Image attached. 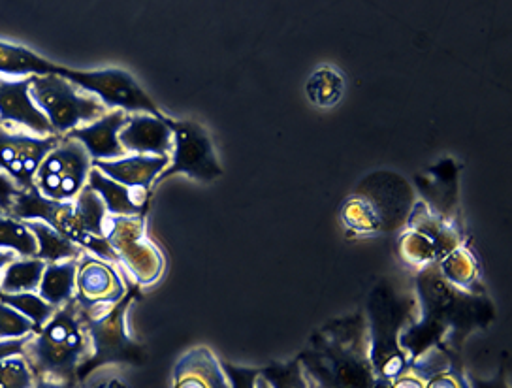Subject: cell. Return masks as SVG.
<instances>
[{
	"instance_id": "obj_12",
	"label": "cell",
	"mask_w": 512,
	"mask_h": 388,
	"mask_svg": "<svg viewBox=\"0 0 512 388\" xmlns=\"http://www.w3.org/2000/svg\"><path fill=\"white\" fill-rule=\"evenodd\" d=\"M128 289L115 264L85 253L78 260L74 302L83 319L104 315L125 298Z\"/></svg>"
},
{
	"instance_id": "obj_29",
	"label": "cell",
	"mask_w": 512,
	"mask_h": 388,
	"mask_svg": "<svg viewBox=\"0 0 512 388\" xmlns=\"http://www.w3.org/2000/svg\"><path fill=\"white\" fill-rule=\"evenodd\" d=\"M0 302L16 309L27 319H31L32 324L40 330L44 324L48 323L57 309L49 306L46 300L40 298L38 292H23V294H0Z\"/></svg>"
},
{
	"instance_id": "obj_11",
	"label": "cell",
	"mask_w": 512,
	"mask_h": 388,
	"mask_svg": "<svg viewBox=\"0 0 512 388\" xmlns=\"http://www.w3.org/2000/svg\"><path fill=\"white\" fill-rule=\"evenodd\" d=\"M21 355L27 358L38 379L78 385L81 366L91 356V341L85 326L63 341L49 340L38 332L27 340Z\"/></svg>"
},
{
	"instance_id": "obj_5",
	"label": "cell",
	"mask_w": 512,
	"mask_h": 388,
	"mask_svg": "<svg viewBox=\"0 0 512 388\" xmlns=\"http://www.w3.org/2000/svg\"><path fill=\"white\" fill-rule=\"evenodd\" d=\"M138 296V289L130 287L125 298L117 302L112 309H108L104 315H98L93 319L81 317L91 341V356L81 366L78 381L100 366H136L142 362V347L136 340H132L128 330V308Z\"/></svg>"
},
{
	"instance_id": "obj_36",
	"label": "cell",
	"mask_w": 512,
	"mask_h": 388,
	"mask_svg": "<svg viewBox=\"0 0 512 388\" xmlns=\"http://www.w3.org/2000/svg\"><path fill=\"white\" fill-rule=\"evenodd\" d=\"M465 375H467L469 388H509L505 372L497 373L496 377H494V379H490V381H480V379L473 377V375H469V373H465Z\"/></svg>"
},
{
	"instance_id": "obj_35",
	"label": "cell",
	"mask_w": 512,
	"mask_h": 388,
	"mask_svg": "<svg viewBox=\"0 0 512 388\" xmlns=\"http://www.w3.org/2000/svg\"><path fill=\"white\" fill-rule=\"evenodd\" d=\"M17 193H19V189H17L16 183L0 172V206L4 213H8L10 210L12 200L16 198Z\"/></svg>"
},
{
	"instance_id": "obj_27",
	"label": "cell",
	"mask_w": 512,
	"mask_h": 388,
	"mask_svg": "<svg viewBox=\"0 0 512 388\" xmlns=\"http://www.w3.org/2000/svg\"><path fill=\"white\" fill-rule=\"evenodd\" d=\"M305 93L311 104L319 108H332L345 93V80L334 68L322 66L309 76L305 83Z\"/></svg>"
},
{
	"instance_id": "obj_8",
	"label": "cell",
	"mask_w": 512,
	"mask_h": 388,
	"mask_svg": "<svg viewBox=\"0 0 512 388\" xmlns=\"http://www.w3.org/2000/svg\"><path fill=\"white\" fill-rule=\"evenodd\" d=\"M104 240L138 287L159 281L164 272V257L145 234V217L108 215L104 221Z\"/></svg>"
},
{
	"instance_id": "obj_4",
	"label": "cell",
	"mask_w": 512,
	"mask_h": 388,
	"mask_svg": "<svg viewBox=\"0 0 512 388\" xmlns=\"http://www.w3.org/2000/svg\"><path fill=\"white\" fill-rule=\"evenodd\" d=\"M415 298L401 296L388 283H379L366 304L369 360L373 372L386 383L398 379L409 366V356L401 347V332L415 317Z\"/></svg>"
},
{
	"instance_id": "obj_10",
	"label": "cell",
	"mask_w": 512,
	"mask_h": 388,
	"mask_svg": "<svg viewBox=\"0 0 512 388\" xmlns=\"http://www.w3.org/2000/svg\"><path fill=\"white\" fill-rule=\"evenodd\" d=\"M93 159L80 142L61 136L34 174V189L55 202H72L87 187Z\"/></svg>"
},
{
	"instance_id": "obj_23",
	"label": "cell",
	"mask_w": 512,
	"mask_h": 388,
	"mask_svg": "<svg viewBox=\"0 0 512 388\" xmlns=\"http://www.w3.org/2000/svg\"><path fill=\"white\" fill-rule=\"evenodd\" d=\"M437 270L452 287L460 291L482 294L479 285V264L465 245L456 247L445 259H441L437 264Z\"/></svg>"
},
{
	"instance_id": "obj_25",
	"label": "cell",
	"mask_w": 512,
	"mask_h": 388,
	"mask_svg": "<svg viewBox=\"0 0 512 388\" xmlns=\"http://www.w3.org/2000/svg\"><path fill=\"white\" fill-rule=\"evenodd\" d=\"M44 270H46V262L36 257L34 259L16 257L0 275V294L38 292Z\"/></svg>"
},
{
	"instance_id": "obj_31",
	"label": "cell",
	"mask_w": 512,
	"mask_h": 388,
	"mask_svg": "<svg viewBox=\"0 0 512 388\" xmlns=\"http://www.w3.org/2000/svg\"><path fill=\"white\" fill-rule=\"evenodd\" d=\"M38 332L31 319L0 302V341L25 340Z\"/></svg>"
},
{
	"instance_id": "obj_26",
	"label": "cell",
	"mask_w": 512,
	"mask_h": 388,
	"mask_svg": "<svg viewBox=\"0 0 512 388\" xmlns=\"http://www.w3.org/2000/svg\"><path fill=\"white\" fill-rule=\"evenodd\" d=\"M398 255L405 266L413 268L416 272H422L426 268H432L439 264L443 255L426 236L416 232L413 228H403L398 236Z\"/></svg>"
},
{
	"instance_id": "obj_2",
	"label": "cell",
	"mask_w": 512,
	"mask_h": 388,
	"mask_svg": "<svg viewBox=\"0 0 512 388\" xmlns=\"http://www.w3.org/2000/svg\"><path fill=\"white\" fill-rule=\"evenodd\" d=\"M296 360L309 388H390L373 372L364 313L322 326Z\"/></svg>"
},
{
	"instance_id": "obj_37",
	"label": "cell",
	"mask_w": 512,
	"mask_h": 388,
	"mask_svg": "<svg viewBox=\"0 0 512 388\" xmlns=\"http://www.w3.org/2000/svg\"><path fill=\"white\" fill-rule=\"evenodd\" d=\"M29 338H25V340L0 341V360H4L8 356L21 355L23 347H25V343H27Z\"/></svg>"
},
{
	"instance_id": "obj_17",
	"label": "cell",
	"mask_w": 512,
	"mask_h": 388,
	"mask_svg": "<svg viewBox=\"0 0 512 388\" xmlns=\"http://www.w3.org/2000/svg\"><path fill=\"white\" fill-rule=\"evenodd\" d=\"M170 157H153V155H127L117 161H96L93 168L100 170L104 176L125 185L132 191L153 193L155 181L166 170Z\"/></svg>"
},
{
	"instance_id": "obj_13",
	"label": "cell",
	"mask_w": 512,
	"mask_h": 388,
	"mask_svg": "<svg viewBox=\"0 0 512 388\" xmlns=\"http://www.w3.org/2000/svg\"><path fill=\"white\" fill-rule=\"evenodd\" d=\"M61 136H34L0 125V172L12 179L19 191L34 189V174Z\"/></svg>"
},
{
	"instance_id": "obj_39",
	"label": "cell",
	"mask_w": 512,
	"mask_h": 388,
	"mask_svg": "<svg viewBox=\"0 0 512 388\" xmlns=\"http://www.w3.org/2000/svg\"><path fill=\"white\" fill-rule=\"evenodd\" d=\"M14 259H16L14 253H10V251H0V275L4 272V268Z\"/></svg>"
},
{
	"instance_id": "obj_40",
	"label": "cell",
	"mask_w": 512,
	"mask_h": 388,
	"mask_svg": "<svg viewBox=\"0 0 512 388\" xmlns=\"http://www.w3.org/2000/svg\"><path fill=\"white\" fill-rule=\"evenodd\" d=\"M2 215H4V210H2V206H0V217H2Z\"/></svg>"
},
{
	"instance_id": "obj_19",
	"label": "cell",
	"mask_w": 512,
	"mask_h": 388,
	"mask_svg": "<svg viewBox=\"0 0 512 388\" xmlns=\"http://www.w3.org/2000/svg\"><path fill=\"white\" fill-rule=\"evenodd\" d=\"M87 185L104 202L108 215L113 217H145L151 194L132 191L125 185L104 176L100 170L91 168Z\"/></svg>"
},
{
	"instance_id": "obj_30",
	"label": "cell",
	"mask_w": 512,
	"mask_h": 388,
	"mask_svg": "<svg viewBox=\"0 0 512 388\" xmlns=\"http://www.w3.org/2000/svg\"><path fill=\"white\" fill-rule=\"evenodd\" d=\"M38 381L27 358L14 355L0 360V388H34Z\"/></svg>"
},
{
	"instance_id": "obj_34",
	"label": "cell",
	"mask_w": 512,
	"mask_h": 388,
	"mask_svg": "<svg viewBox=\"0 0 512 388\" xmlns=\"http://www.w3.org/2000/svg\"><path fill=\"white\" fill-rule=\"evenodd\" d=\"M230 388H272L270 381L262 375V368H243L230 362H221Z\"/></svg>"
},
{
	"instance_id": "obj_22",
	"label": "cell",
	"mask_w": 512,
	"mask_h": 388,
	"mask_svg": "<svg viewBox=\"0 0 512 388\" xmlns=\"http://www.w3.org/2000/svg\"><path fill=\"white\" fill-rule=\"evenodd\" d=\"M80 260V259H78ZM78 260H64L55 264H46L38 294L55 309L70 304L76 296V272Z\"/></svg>"
},
{
	"instance_id": "obj_14",
	"label": "cell",
	"mask_w": 512,
	"mask_h": 388,
	"mask_svg": "<svg viewBox=\"0 0 512 388\" xmlns=\"http://www.w3.org/2000/svg\"><path fill=\"white\" fill-rule=\"evenodd\" d=\"M32 78H0V125L34 136H55L31 97Z\"/></svg>"
},
{
	"instance_id": "obj_38",
	"label": "cell",
	"mask_w": 512,
	"mask_h": 388,
	"mask_svg": "<svg viewBox=\"0 0 512 388\" xmlns=\"http://www.w3.org/2000/svg\"><path fill=\"white\" fill-rule=\"evenodd\" d=\"M34 388H78V385L61 383V381H53V379H38Z\"/></svg>"
},
{
	"instance_id": "obj_32",
	"label": "cell",
	"mask_w": 512,
	"mask_h": 388,
	"mask_svg": "<svg viewBox=\"0 0 512 388\" xmlns=\"http://www.w3.org/2000/svg\"><path fill=\"white\" fill-rule=\"evenodd\" d=\"M127 366H100L78 381V388H134L128 379Z\"/></svg>"
},
{
	"instance_id": "obj_24",
	"label": "cell",
	"mask_w": 512,
	"mask_h": 388,
	"mask_svg": "<svg viewBox=\"0 0 512 388\" xmlns=\"http://www.w3.org/2000/svg\"><path fill=\"white\" fill-rule=\"evenodd\" d=\"M25 223L31 228L38 243L36 259L46 264H55L64 260H78L83 255L81 247L64 238L59 230L49 227L48 223H42V221H25Z\"/></svg>"
},
{
	"instance_id": "obj_20",
	"label": "cell",
	"mask_w": 512,
	"mask_h": 388,
	"mask_svg": "<svg viewBox=\"0 0 512 388\" xmlns=\"http://www.w3.org/2000/svg\"><path fill=\"white\" fill-rule=\"evenodd\" d=\"M405 227L413 228L422 236H426L439 249L443 259L456 247L462 245V238H460V232L456 230V225L445 217L433 213L422 200H416Z\"/></svg>"
},
{
	"instance_id": "obj_6",
	"label": "cell",
	"mask_w": 512,
	"mask_h": 388,
	"mask_svg": "<svg viewBox=\"0 0 512 388\" xmlns=\"http://www.w3.org/2000/svg\"><path fill=\"white\" fill-rule=\"evenodd\" d=\"M31 97L55 136H66L110 112L98 98L55 74L32 78Z\"/></svg>"
},
{
	"instance_id": "obj_15",
	"label": "cell",
	"mask_w": 512,
	"mask_h": 388,
	"mask_svg": "<svg viewBox=\"0 0 512 388\" xmlns=\"http://www.w3.org/2000/svg\"><path fill=\"white\" fill-rule=\"evenodd\" d=\"M128 114L121 110H112L100 119L80 129L72 130L66 134L68 138L80 142L89 153V157L96 161H117L127 157L125 147L119 142V132L127 125Z\"/></svg>"
},
{
	"instance_id": "obj_7",
	"label": "cell",
	"mask_w": 512,
	"mask_h": 388,
	"mask_svg": "<svg viewBox=\"0 0 512 388\" xmlns=\"http://www.w3.org/2000/svg\"><path fill=\"white\" fill-rule=\"evenodd\" d=\"M55 76L72 81L83 93L98 98L110 112L121 110L125 114H147L164 117L153 98L142 89V85L123 68L102 70H74L57 65Z\"/></svg>"
},
{
	"instance_id": "obj_9",
	"label": "cell",
	"mask_w": 512,
	"mask_h": 388,
	"mask_svg": "<svg viewBox=\"0 0 512 388\" xmlns=\"http://www.w3.org/2000/svg\"><path fill=\"white\" fill-rule=\"evenodd\" d=\"M166 125L172 130V153L166 170L155 181V187L177 174L202 183L223 178V166L219 164L208 130L191 119L166 117Z\"/></svg>"
},
{
	"instance_id": "obj_21",
	"label": "cell",
	"mask_w": 512,
	"mask_h": 388,
	"mask_svg": "<svg viewBox=\"0 0 512 388\" xmlns=\"http://www.w3.org/2000/svg\"><path fill=\"white\" fill-rule=\"evenodd\" d=\"M55 70H57L55 63L34 53L32 49L0 42V78L21 80V78L51 76L55 74Z\"/></svg>"
},
{
	"instance_id": "obj_18",
	"label": "cell",
	"mask_w": 512,
	"mask_h": 388,
	"mask_svg": "<svg viewBox=\"0 0 512 388\" xmlns=\"http://www.w3.org/2000/svg\"><path fill=\"white\" fill-rule=\"evenodd\" d=\"M174 388H230V385L217 356L208 347H196L177 362Z\"/></svg>"
},
{
	"instance_id": "obj_33",
	"label": "cell",
	"mask_w": 512,
	"mask_h": 388,
	"mask_svg": "<svg viewBox=\"0 0 512 388\" xmlns=\"http://www.w3.org/2000/svg\"><path fill=\"white\" fill-rule=\"evenodd\" d=\"M262 375L270 381L272 388H309L296 358L287 364L273 362L270 366L262 368Z\"/></svg>"
},
{
	"instance_id": "obj_16",
	"label": "cell",
	"mask_w": 512,
	"mask_h": 388,
	"mask_svg": "<svg viewBox=\"0 0 512 388\" xmlns=\"http://www.w3.org/2000/svg\"><path fill=\"white\" fill-rule=\"evenodd\" d=\"M119 142L128 155L170 157L172 130L166 125V115H128L127 125L119 132Z\"/></svg>"
},
{
	"instance_id": "obj_3",
	"label": "cell",
	"mask_w": 512,
	"mask_h": 388,
	"mask_svg": "<svg viewBox=\"0 0 512 388\" xmlns=\"http://www.w3.org/2000/svg\"><path fill=\"white\" fill-rule=\"evenodd\" d=\"M415 189L392 170H377L362 179L339 208L343 227L356 234L398 232L415 206Z\"/></svg>"
},
{
	"instance_id": "obj_1",
	"label": "cell",
	"mask_w": 512,
	"mask_h": 388,
	"mask_svg": "<svg viewBox=\"0 0 512 388\" xmlns=\"http://www.w3.org/2000/svg\"><path fill=\"white\" fill-rule=\"evenodd\" d=\"M415 291V317L401 332L409 364L432 347L454 353L467 336L494 319V308L484 294L452 287L439 274L437 264L416 274Z\"/></svg>"
},
{
	"instance_id": "obj_28",
	"label": "cell",
	"mask_w": 512,
	"mask_h": 388,
	"mask_svg": "<svg viewBox=\"0 0 512 388\" xmlns=\"http://www.w3.org/2000/svg\"><path fill=\"white\" fill-rule=\"evenodd\" d=\"M0 251H10L19 259L38 255V243L25 221L6 213L0 217Z\"/></svg>"
}]
</instances>
